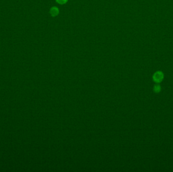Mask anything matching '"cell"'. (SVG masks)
<instances>
[{
    "instance_id": "1",
    "label": "cell",
    "mask_w": 173,
    "mask_h": 172,
    "mask_svg": "<svg viewBox=\"0 0 173 172\" xmlns=\"http://www.w3.org/2000/svg\"><path fill=\"white\" fill-rule=\"evenodd\" d=\"M164 78V73L161 71H158L155 72L152 76V79L154 82L156 83H160Z\"/></svg>"
},
{
    "instance_id": "2",
    "label": "cell",
    "mask_w": 173,
    "mask_h": 172,
    "mask_svg": "<svg viewBox=\"0 0 173 172\" xmlns=\"http://www.w3.org/2000/svg\"><path fill=\"white\" fill-rule=\"evenodd\" d=\"M59 12V11L58 10L57 8L56 7H53L52 8H51V10H50V13L51 14L52 16H55L57 15Z\"/></svg>"
},
{
    "instance_id": "3",
    "label": "cell",
    "mask_w": 173,
    "mask_h": 172,
    "mask_svg": "<svg viewBox=\"0 0 173 172\" xmlns=\"http://www.w3.org/2000/svg\"><path fill=\"white\" fill-rule=\"evenodd\" d=\"M162 88L160 85L158 84V83H157V84L155 85L153 87V91L155 93H159L160 92V91H161Z\"/></svg>"
},
{
    "instance_id": "4",
    "label": "cell",
    "mask_w": 173,
    "mask_h": 172,
    "mask_svg": "<svg viewBox=\"0 0 173 172\" xmlns=\"http://www.w3.org/2000/svg\"><path fill=\"white\" fill-rule=\"evenodd\" d=\"M58 3H59L60 4H63L64 3H65L67 0H56Z\"/></svg>"
}]
</instances>
